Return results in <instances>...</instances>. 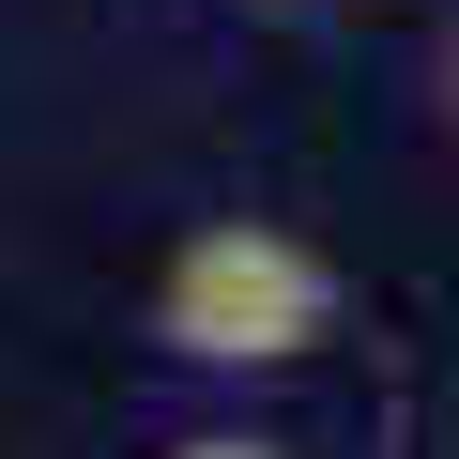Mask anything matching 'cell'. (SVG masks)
<instances>
[{"mask_svg": "<svg viewBox=\"0 0 459 459\" xmlns=\"http://www.w3.org/2000/svg\"><path fill=\"white\" fill-rule=\"evenodd\" d=\"M337 261L307 246L291 214H199L184 246L153 261V337L184 368H307L337 337Z\"/></svg>", "mask_w": 459, "mask_h": 459, "instance_id": "cell-1", "label": "cell"}, {"mask_svg": "<svg viewBox=\"0 0 459 459\" xmlns=\"http://www.w3.org/2000/svg\"><path fill=\"white\" fill-rule=\"evenodd\" d=\"M169 459H276V444H246V429H184Z\"/></svg>", "mask_w": 459, "mask_h": 459, "instance_id": "cell-2", "label": "cell"}, {"mask_svg": "<svg viewBox=\"0 0 459 459\" xmlns=\"http://www.w3.org/2000/svg\"><path fill=\"white\" fill-rule=\"evenodd\" d=\"M444 108H459V16H444Z\"/></svg>", "mask_w": 459, "mask_h": 459, "instance_id": "cell-3", "label": "cell"}]
</instances>
